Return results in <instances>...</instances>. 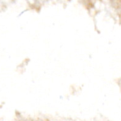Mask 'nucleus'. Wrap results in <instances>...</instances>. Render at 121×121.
Segmentation results:
<instances>
[]
</instances>
